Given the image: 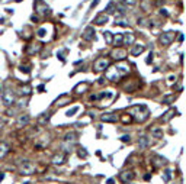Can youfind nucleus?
Segmentation results:
<instances>
[{
	"label": "nucleus",
	"mask_w": 186,
	"mask_h": 184,
	"mask_svg": "<svg viewBox=\"0 0 186 184\" xmlns=\"http://www.w3.org/2000/svg\"><path fill=\"white\" fill-rule=\"evenodd\" d=\"M128 113L134 117L137 122H141V123H143V122H145V120L148 119V115H150V112H148L147 106H144V104L131 106V107L128 109Z\"/></svg>",
	"instance_id": "obj_1"
},
{
	"label": "nucleus",
	"mask_w": 186,
	"mask_h": 184,
	"mask_svg": "<svg viewBox=\"0 0 186 184\" xmlns=\"http://www.w3.org/2000/svg\"><path fill=\"white\" fill-rule=\"evenodd\" d=\"M128 73V67L125 65H119V67H114L106 71V78L111 81H118L122 75H125Z\"/></svg>",
	"instance_id": "obj_2"
},
{
	"label": "nucleus",
	"mask_w": 186,
	"mask_h": 184,
	"mask_svg": "<svg viewBox=\"0 0 186 184\" xmlns=\"http://www.w3.org/2000/svg\"><path fill=\"white\" fill-rule=\"evenodd\" d=\"M76 141H77V138H76V134H74V132L66 134L63 142H61V150H63V152H70V151L73 150Z\"/></svg>",
	"instance_id": "obj_3"
},
{
	"label": "nucleus",
	"mask_w": 186,
	"mask_h": 184,
	"mask_svg": "<svg viewBox=\"0 0 186 184\" xmlns=\"http://www.w3.org/2000/svg\"><path fill=\"white\" fill-rule=\"evenodd\" d=\"M179 34V32H173V31H169V32H164V34L160 35V38H158V41H160V44L163 45V47H169L170 44L174 41V38H176V35Z\"/></svg>",
	"instance_id": "obj_4"
},
{
	"label": "nucleus",
	"mask_w": 186,
	"mask_h": 184,
	"mask_svg": "<svg viewBox=\"0 0 186 184\" xmlns=\"http://www.w3.org/2000/svg\"><path fill=\"white\" fill-rule=\"evenodd\" d=\"M1 100L4 103V106H12V104H15L16 96H15V93H13L10 88H6V90H3V93H1Z\"/></svg>",
	"instance_id": "obj_5"
},
{
	"label": "nucleus",
	"mask_w": 186,
	"mask_h": 184,
	"mask_svg": "<svg viewBox=\"0 0 186 184\" xmlns=\"http://www.w3.org/2000/svg\"><path fill=\"white\" fill-rule=\"evenodd\" d=\"M109 60L108 58H103V57H101V58H98L95 63H93V71L95 73H102V71H105L106 68L109 67Z\"/></svg>",
	"instance_id": "obj_6"
},
{
	"label": "nucleus",
	"mask_w": 186,
	"mask_h": 184,
	"mask_svg": "<svg viewBox=\"0 0 186 184\" xmlns=\"http://www.w3.org/2000/svg\"><path fill=\"white\" fill-rule=\"evenodd\" d=\"M50 141H51V134H42V135H39L38 138H36V142H35V148H45L48 144H50Z\"/></svg>",
	"instance_id": "obj_7"
},
{
	"label": "nucleus",
	"mask_w": 186,
	"mask_h": 184,
	"mask_svg": "<svg viewBox=\"0 0 186 184\" xmlns=\"http://www.w3.org/2000/svg\"><path fill=\"white\" fill-rule=\"evenodd\" d=\"M19 172L20 174H25V175H31L35 172V165L29 161H23L20 165H19Z\"/></svg>",
	"instance_id": "obj_8"
},
{
	"label": "nucleus",
	"mask_w": 186,
	"mask_h": 184,
	"mask_svg": "<svg viewBox=\"0 0 186 184\" xmlns=\"http://www.w3.org/2000/svg\"><path fill=\"white\" fill-rule=\"evenodd\" d=\"M34 7H35V10H36L38 13H42V15H45V13L50 12L48 4H47L45 1H42V0H36V1L34 3Z\"/></svg>",
	"instance_id": "obj_9"
},
{
	"label": "nucleus",
	"mask_w": 186,
	"mask_h": 184,
	"mask_svg": "<svg viewBox=\"0 0 186 184\" xmlns=\"http://www.w3.org/2000/svg\"><path fill=\"white\" fill-rule=\"evenodd\" d=\"M111 57H112L114 60H117V61H124V60L127 58V51L118 47V48H115V50L111 52Z\"/></svg>",
	"instance_id": "obj_10"
},
{
	"label": "nucleus",
	"mask_w": 186,
	"mask_h": 184,
	"mask_svg": "<svg viewBox=\"0 0 186 184\" xmlns=\"http://www.w3.org/2000/svg\"><path fill=\"white\" fill-rule=\"evenodd\" d=\"M29 120H31L29 115L22 113V115H19V117L16 119V126L17 128H23V126H26V125L29 123Z\"/></svg>",
	"instance_id": "obj_11"
},
{
	"label": "nucleus",
	"mask_w": 186,
	"mask_h": 184,
	"mask_svg": "<svg viewBox=\"0 0 186 184\" xmlns=\"http://www.w3.org/2000/svg\"><path fill=\"white\" fill-rule=\"evenodd\" d=\"M134 177H135V174H134L132 171H124V172L119 174V180H121L122 183H130V181L134 180Z\"/></svg>",
	"instance_id": "obj_12"
},
{
	"label": "nucleus",
	"mask_w": 186,
	"mask_h": 184,
	"mask_svg": "<svg viewBox=\"0 0 186 184\" xmlns=\"http://www.w3.org/2000/svg\"><path fill=\"white\" fill-rule=\"evenodd\" d=\"M82 38L85 41H93L95 39V29H93V26H87L83 31V34H82Z\"/></svg>",
	"instance_id": "obj_13"
},
{
	"label": "nucleus",
	"mask_w": 186,
	"mask_h": 184,
	"mask_svg": "<svg viewBox=\"0 0 186 184\" xmlns=\"http://www.w3.org/2000/svg\"><path fill=\"white\" fill-rule=\"evenodd\" d=\"M108 20H109V16H108L106 13H101V15H98V16L95 17L93 23H95V25H98V26H102V25L108 23Z\"/></svg>",
	"instance_id": "obj_14"
},
{
	"label": "nucleus",
	"mask_w": 186,
	"mask_h": 184,
	"mask_svg": "<svg viewBox=\"0 0 186 184\" xmlns=\"http://www.w3.org/2000/svg\"><path fill=\"white\" fill-rule=\"evenodd\" d=\"M70 100H71V99H70L68 94H61V96L55 100V104H57L58 107H63V106H66L67 103H70Z\"/></svg>",
	"instance_id": "obj_15"
},
{
	"label": "nucleus",
	"mask_w": 186,
	"mask_h": 184,
	"mask_svg": "<svg viewBox=\"0 0 186 184\" xmlns=\"http://www.w3.org/2000/svg\"><path fill=\"white\" fill-rule=\"evenodd\" d=\"M64 161H66V154L64 152L63 154H57V155L52 157V164L54 165H61V164H64Z\"/></svg>",
	"instance_id": "obj_16"
},
{
	"label": "nucleus",
	"mask_w": 186,
	"mask_h": 184,
	"mask_svg": "<svg viewBox=\"0 0 186 184\" xmlns=\"http://www.w3.org/2000/svg\"><path fill=\"white\" fill-rule=\"evenodd\" d=\"M134 42H135V36H134V34L122 35V44H124V45H132Z\"/></svg>",
	"instance_id": "obj_17"
},
{
	"label": "nucleus",
	"mask_w": 186,
	"mask_h": 184,
	"mask_svg": "<svg viewBox=\"0 0 186 184\" xmlns=\"http://www.w3.org/2000/svg\"><path fill=\"white\" fill-rule=\"evenodd\" d=\"M174 115H176V110H174V109H169V110L164 113V116H161L160 122H161V123H167V122H169V120L174 116Z\"/></svg>",
	"instance_id": "obj_18"
},
{
	"label": "nucleus",
	"mask_w": 186,
	"mask_h": 184,
	"mask_svg": "<svg viewBox=\"0 0 186 184\" xmlns=\"http://www.w3.org/2000/svg\"><path fill=\"white\" fill-rule=\"evenodd\" d=\"M41 51V44H34V45H29L26 48V54L28 55H34V54H38Z\"/></svg>",
	"instance_id": "obj_19"
},
{
	"label": "nucleus",
	"mask_w": 186,
	"mask_h": 184,
	"mask_svg": "<svg viewBox=\"0 0 186 184\" xmlns=\"http://www.w3.org/2000/svg\"><path fill=\"white\" fill-rule=\"evenodd\" d=\"M102 122H117L118 120V116L115 113H105L101 116Z\"/></svg>",
	"instance_id": "obj_20"
},
{
	"label": "nucleus",
	"mask_w": 186,
	"mask_h": 184,
	"mask_svg": "<svg viewBox=\"0 0 186 184\" xmlns=\"http://www.w3.org/2000/svg\"><path fill=\"white\" fill-rule=\"evenodd\" d=\"M148 144H150V141H148L147 136H140L138 138V148L140 150H145L148 147Z\"/></svg>",
	"instance_id": "obj_21"
},
{
	"label": "nucleus",
	"mask_w": 186,
	"mask_h": 184,
	"mask_svg": "<svg viewBox=\"0 0 186 184\" xmlns=\"http://www.w3.org/2000/svg\"><path fill=\"white\" fill-rule=\"evenodd\" d=\"M144 50H145V47L141 45V44H140V45H134L132 50H131V55H132V57H138L140 54L144 52Z\"/></svg>",
	"instance_id": "obj_22"
},
{
	"label": "nucleus",
	"mask_w": 186,
	"mask_h": 184,
	"mask_svg": "<svg viewBox=\"0 0 186 184\" xmlns=\"http://www.w3.org/2000/svg\"><path fill=\"white\" fill-rule=\"evenodd\" d=\"M87 87H89V83H87V81H83V83H80V84H77V86H76L74 91H76V93H79V94H80V93H85V90L87 88Z\"/></svg>",
	"instance_id": "obj_23"
},
{
	"label": "nucleus",
	"mask_w": 186,
	"mask_h": 184,
	"mask_svg": "<svg viewBox=\"0 0 186 184\" xmlns=\"http://www.w3.org/2000/svg\"><path fill=\"white\" fill-rule=\"evenodd\" d=\"M50 117H51L50 112H47V113H42V116L38 117V123H39V125H45V123L50 120Z\"/></svg>",
	"instance_id": "obj_24"
},
{
	"label": "nucleus",
	"mask_w": 186,
	"mask_h": 184,
	"mask_svg": "<svg viewBox=\"0 0 186 184\" xmlns=\"http://www.w3.org/2000/svg\"><path fill=\"white\" fill-rule=\"evenodd\" d=\"M151 134L154 138H157V139H161L163 138V129L161 128H153L151 129Z\"/></svg>",
	"instance_id": "obj_25"
},
{
	"label": "nucleus",
	"mask_w": 186,
	"mask_h": 184,
	"mask_svg": "<svg viewBox=\"0 0 186 184\" xmlns=\"http://www.w3.org/2000/svg\"><path fill=\"white\" fill-rule=\"evenodd\" d=\"M130 23H128V20L125 19V17H118V19H115V26H124V28H127Z\"/></svg>",
	"instance_id": "obj_26"
},
{
	"label": "nucleus",
	"mask_w": 186,
	"mask_h": 184,
	"mask_svg": "<svg viewBox=\"0 0 186 184\" xmlns=\"http://www.w3.org/2000/svg\"><path fill=\"white\" fill-rule=\"evenodd\" d=\"M103 38H105V42H106L108 45H112V38H114V36H112V34H111L109 31H105V32H103Z\"/></svg>",
	"instance_id": "obj_27"
},
{
	"label": "nucleus",
	"mask_w": 186,
	"mask_h": 184,
	"mask_svg": "<svg viewBox=\"0 0 186 184\" xmlns=\"http://www.w3.org/2000/svg\"><path fill=\"white\" fill-rule=\"evenodd\" d=\"M9 152V147L6 144H0V160Z\"/></svg>",
	"instance_id": "obj_28"
},
{
	"label": "nucleus",
	"mask_w": 186,
	"mask_h": 184,
	"mask_svg": "<svg viewBox=\"0 0 186 184\" xmlns=\"http://www.w3.org/2000/svg\"><path fill=\"white\" fill-rule=\"evenodd\" d=\"M170 178H172V171H170V170H164V172H163V181H164V183H169Z\"/></svg>",
	"instance_id": "obj_29"
},
{
	"label": "nucleus",
	"mask_w": 186,
	"mask_h": 184,
	"mask_svg": "<svg viewBox=\"0 0 186 184\" xmlns=\"http://www.w3.org/2000/svg\"><path fill=\"white\" fill-rule=\"evenodd\" d=\"M115 10H117V9H115V3L111 1V3L108 4V7H106V15H112Z\"/></svg>",
	"instance_id": "obj_30"
},
{
	"label": "nucleus",
	"mask_w": 186,
	"mask_h": 184,
	"mask_svg": "<svg viewBox=\"0 0 186 184\" xmlns=\"http://www.w3.org/2000/svg\"><path fill=\"white\" fill-rule=\"evenodd\" d=\"M112 44H115V45H121V44H122V34L115 35V36L112 38Z\"/></svg>",
	"instance_id": "obj_31"
},
{
	"label": "nucleus",
	"mask_w": 186,
	"mask_h": 184,
	"mask_svg": "<svg viewBox=\"0 0 186 184\" xmlns=\"http://www.w3.org/2000/svg\"><path fill=\"white\" fill-rule=\"evenodd\" d=\"M154 160H156V162H154V164H156L157 167H158V165H163V164H166V158H163V157H158V155H157Z\"/></svg>",
	"instance_id": "obj_32"
},
{
	"label": "nucleus",
	"mask_w": 186,
	"mask_h": 184,
	"mask_svg": "<svg viewBox=\"0 0 186 184\" xmlns=\"http://www.w3.org/2000/svg\"><path fill=\"white\" fill-rule=\"evenodd\" d=\"M77 112H79V106H74V107H73V109H70V110H68L67 113H66V116H74V113H77Z\"/></svg>",
	"instance_id": "obj_33"
},
{
	"label": "nucleus",
	"mask_w": 186,
	"mask_h": 184,
	"mask_svg": "<svg viewBox=\"0 0 186 184\" xmlns=\"http://www.w3.org/2000/svg\"><path fill=\"white\" fill-rule=\"evenodd\" d=\"M20 94H25V96L31 94V87H29V86H25V87H22V88H20Z\"/></svg>",
	"instance_id": "obj_34"
},
{
	"label": "nucleus",
	"mask_w": 186,
	"mask_h": 184,
	"mask_svg": "<svg viewBox=\"0 0 186 184\" xmlns=\"http://www.w3.org/2000/svg\"><path fill=\"white\" fill-rule=\"evenodd\" d=\"M148 19H138V26H151V23H147Z\"/></svg>",
	"instance_id": "obj_35"
},
{
	"label": "nucleus",
	"mask_w": 186,
	"mask_h": 184,
	"mask_svg": "<svg viewBox=\"0 0 186 184\" xmlns=\"http://www.w3.org/2000/svg\"><path fill=\"white\" fill-rule=\"evenodd\" d=\"M45 32H47V31H45V29H44V28H41V29H39V31H38V32H36V36H38V38H41V39H42V38H45Z\"/></svg>",
	"instance_id": "obj_36"
},
{
	"label": "nucleus",
	"mask_w": 186,
	"mask_h": 184,
	"mask_svg": "<svg viewBox=\"0 0 186 184\" xmlns=\"http://www.w3.org/2000/svg\"><path fill=\"white\" fill-rule=\"evenodd\" d=\"M122 3H124V4H127V6H135L137 0H122Z\"/></svg>",
	"instance_id": "obj_37"
},
{
	"label": "nucleus",
	"mask_w": 186,
	"mask_h": 184,
	"mask_svg": "<svg viewBox=\"0 0 186 184\" xmlns=\"http://www.w3.org/2000/svg\"><path fill=\"white\" fill-rule=\"evenodd\" d=\"M173 100H174V96H167V97L163 99V103L164 104H170V101H173Z\"/></svg>",
	"instance_id": "obj_38"
},
{
	"label": "nucleus",
	"mask_w": 186,
	"mask_h": 184,
	"mask_svg": "<svg viewBox=\"0 0 186 184\" xmlns=\"http://www.w3.org/2000/svg\"><path fill=\"white\" fill-rule=\"evenodd\" d=\"M79 157H83V158H85V157H87V152L85 151V148H82V150L79 151Z\"/></svg>",
	"instance_id": "obj_39"
},
{
	"label": "nucleus",
	"mask_w": 186,
	"mask_h": 184,
	"mask_svg": "<svg viewBox=\"0 0 186 184\" xmlns=\"http://www.w3.org/2000/svg\"><path fill=\"white\" fill-rule=\"evenodd\" d=\"M121 141H122V142H130V141H131V139H130V135H124V136L121 138Z\"/></svg>",
	"instance_id": "obj_40"
},
{
	"label": "nucleus",
	"mask_w": 186,
	"mask_h": 184,
	"mask_svg": "<svg viewBox=\"0 0 186 184\" xmlns=\"http://www.w3.org/2000/svg\"><path fill=\"white\" fill-rule=\"evenodd\" d=\"M20 71H25V73L28 74V73H29V68H28V65H25V67H23V65H20Z\"/></svg>",
	"instance_id": "obj_41"
},
{
	"label": "nucleus",
	"mask_w": 186,
	"mask_h": 184,
	"mask_svg": "<svg viewBox=\"0 0 186 184\" xmlns=\"http://www.w3.org/2000/svg\"><path fill=\"white\" fill-rule=\"evenodd\" d=\"M99 1H101V0H95V1H93V3H92V6H90V7H92V9H93V7H95V6H98V4H99Z\"/></svg>",
	"instance_id": "obj_42"
},
{
	"label": "nucleus",
	"mask_w": 186,
	"mask_h": 184,
	"mask_svg": "<svg viewBox=\"0 0 186 184\" xmlns=\"http://www.w3.org/2000/svg\"><path fill=\"white\" fill-rule=\"evenodd\" d=\"M160 13H161V15H164V16H167V12H166L164 9H161V12H160Z\"/></svg>",
	"instance_id": "obj_43"
},
{
	"label": "nucleus",
	"mask_w": 186,
	"mask_h": 184,
	"mask_svg": "<svg viewBox=\"0 0 186 184\" xmlns=\"http://www.w3.org/2000/svg\"><path fill=\"white\" fill-rule=\"evenodd\" d=\"M108 184H114V180H112V178H109V180H108Z\"/></svg>",
	"instance_id": "obj_44"
},
{
	"label": "nucleus",
	"mask_w": 186,
	"mask_h": 184,
	"mask_svg": "<svg viewBox=\"0 0 186 184\" xmlns=\"http://www.w3.org/2000/svg\"><path fill=\"white\" fill-rule=\"evenodd\" d=\"M3 178H4V174H0V181H1Z\"/></svg>",
	"instance_id": "obj_45"
}]
</instances>
